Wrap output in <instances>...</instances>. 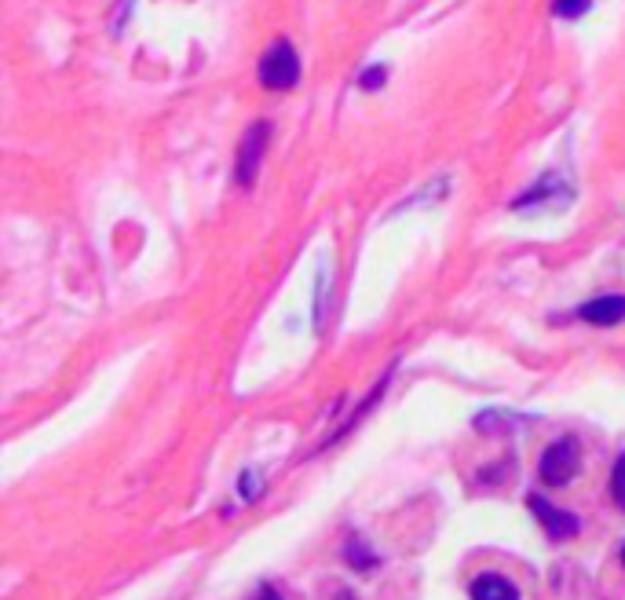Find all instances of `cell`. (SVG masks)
<instances>
[{"mask_svg":"<svg viewBox=\"0 0 625 600\" xmlns=\"http://www.w3.org/2000/svg\"><path fill=\"white\" fill-rule=\"evenodd\" d=\"M256 81L267 88V92H286V88L300 85V55L289 41H275L260 55V66H256Z\"/></svg>","mask_w":625,"mask_h":600,"instance_id":"cell-1","label":"cell"},{"mask_svg":"<svg viewBox=\"0 0 625 600\" xmlns=\"http://www.w3.org/2000/svg\"><path fill=\"white\" fill-rule=\"evenodd\" d=\"M578 465H582V443H578V436H560L556 443L545 447V454H541V461H538L541 483L567 487V483L578 476Z\"/></svg>","mask_w":625,"mask_h":600,"instance_id":"cell-2","label":"cell"},{"mask_svg":"<svg viewBox=\"0 0 625 600\" xmlns=\"http://www.w3.org/2000/svg\"><path fill=\"white\" fill-rule=\"evenodd\" d=\"M267 140H271V121H253L249 125V132H245L242 147H238V161H234V180H238V187H253L256 183V172H260V165H264V150H267Z\"/></svg>","mask_w":625,"mask_h":600,"instance_id":"cell-3","label":"cell"},{"mask_svg":"<svg viewBox=\"0 0 625 600\" xmlns=\"http://www.w3.org/2000/svg\"><path fill=\"white\" fill-rule=\"evenodd\" d=\"M574 191L567 187V180L563 176H556V172H545L541 180H534V187L530 191H523L516 202H512V209L516 213H541V209H563V205H571Z\"/></svg>","mask_w":625,"mask_h":600,"instance_id":"cell-4","label":"cell"},{"mask_svg":"<svg viewBox=\"0 0 625 600\" xmlns=\"http://www.w3.org/2000/svg\"><path fill=\"white\" fill-rule=\"evenodd\" d=\"M530 513L538 516V524L545 527V535L552 538V542H571V538H578V531H582V520L574 513H567V509H556L552 502H545L541 494H530L527 498Z\"/></svg>","mask_w":625,"mask_h":600,"instance_id":"cell-5","label":"cell"},{"mask_svg":"<svg viewBox=\"0 0 625 600\" xmlns=\"http://www.w3.org/2000/svg\"><path fill=\"white\" fill-rule=\"evenodd\" d=\"M582 322H589V326H600V330H607V326H618V322H625V293H604V297H593L589 304H582V308L574 311Z\"/></svg>","mask_w":625,"mask_h":600,"instance_id":"cell-6","label":"cell"},{"mask_svg":"<svg viewBox=\"0 0 625 600\" xmlns=\"http://www.w3.org/2000/svg\"><path fill=\"white\" fill-rule=\"evenodd\" d=\"M472 600H520L516 582L498 575V571H483L472 579Z\"/></svg>","mask_w":625,"mask_h":600,"instance_id":"cell-7","label":"cell"},{"mask_svg":"<svg viewBox=\"0 0 625 600\" xmlns=\"http://www.w3.org/2000/svg\"><path fill=\"white\" fill-rule=\"evenodd\" d=\"M589 8H593V0H552V15H556V19H567V22L582 19Z\"/></svg>","mask_w":625,"mask_h":600,"instance_id":"cell-8","label":"cell"},{"mask_svg":"<svg viewBox=\"0 0 625 600\" xmlns=\"http://www.w3.org/2000/svg\"><path fill=\"white\" fill-rule=\"evenodd\" d=\"M607 491H611V502L618 505L625 513V454H618L615 469H611V483H607Z\"/></svg>","mask_w":625,"mask_h":600,"instance_id":"cell-9","label":"cell"},{"mask_svg":"<svg viewBox=\"0 0 625 600\" xmlns=\"http://www.w3.org/2000/svg\"><path fill=\"white\" fill-rule=\"evenodd\" d=\"M384 81H388V66H384V63L366 66V70L359 74V88H362V92H377V88H384Z\"/></svg>","mask_w":625,"mask_h":600,"instance_id":"cell-10","label":"cell"},{"mask_svg":"<svg viewBox=\"0 0 625 600\" xmlns=\"http://www.w3.org/2000/svg\"><path fill=\"white\" fill-rule=\"evenodd\" d=\"M128 15H132V0H121V11L114 8V15H110V33H114V37H121V33H125Z\"/></svg>","mask_w":625,"mask_h":600,"instance_id":"cell-11","label":"cell"},{"mask_svg":"<svg viewBox=\"0 0 625 600\" xmlns=\"http://www.w3.org/2000/svg\"><path fill=\"white\" fill-rule=\"evenodd\" d=\"M242 494H245V498H256V472L253 469L242 476Z\"/></svg>","mask_w":625,"mask_h":600,"instance_id":"cell-12","label":"cell"},{"mask_svg":"<svg viewBox=\"0 0 625 600\" xmlns=\"http://www.w3.org/2000/svg\"><path fill=\"white\" fill-rule=\"evenodd\" d=\"M256 600H282L275 593V586H260V593H256Z\"/></svg>","mask_w":625,"mask_h":600,"instance_id":"cell-13","label":"cell"},{"mask_svg":"<svg viewBox=\"0 0 625 600\" xmlns=\"http://www.w3.org/2000/svg\"><path fill=\"white\" fill-rule=\"evenodd\" d=\"M622 564H625V546H622Z\"/></svg>","mask_w":625,"mask_h":600,"instance_id":"cell-14","label":"cell"}]
</instances>
